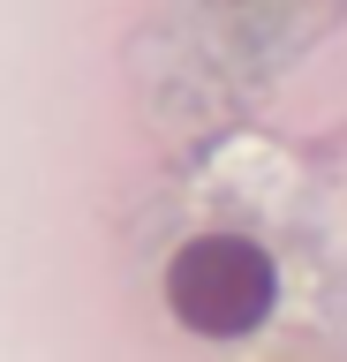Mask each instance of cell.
I'll return each mask as SVG.
<instances>
[{
  "label": "cell",
  "mask_w": 347,
  "mask_h": 362,
  "mask_svg": "<svg viewBox=\"0 0 347 362\" xmlns=\"http://www.w3.org/2000/svg\"><path fill=\"white\" fill-rule=\"evenodd\" d=\"M166 302H174V317L189 332L234 339L272 310V257L257 242H242V234H204V242H189L174 257Z\"/></svg>",
  "instance_id": "1"
}]
</instances>
